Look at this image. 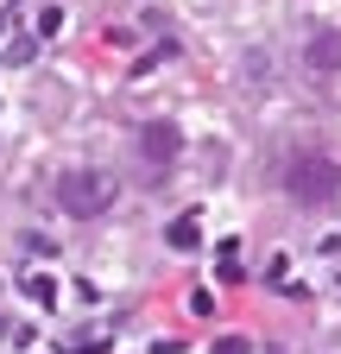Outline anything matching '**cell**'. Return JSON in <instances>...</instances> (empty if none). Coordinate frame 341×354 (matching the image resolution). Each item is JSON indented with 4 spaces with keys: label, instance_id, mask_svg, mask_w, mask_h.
Here are the masks:
<instances>
[{
    "label": "cell",
    "instance_id": "7",
    "mask_svg": "<svg viewBox=\"0 0 341 354\" xmlns=\"http://www.w3.org/2000/svg\"><path fill=\"white\" fill-rule=\"evenodd\" d=\"M26 291H32V297H38V304H57V285H51V279H45V272H38V279H32V285H26Z\"/></svg>",
    "mask_w": 341,
    "mask_h": 354
},
{
    "label": "cell",
    "instance_id": "5",
    "mask_svg": "<svg viewBox=\"0 0 341 354\" xmlns=\"http://www.w3.org/2000/svg\"><path fill=\"white\" fill-rule=\"evenodd\" d=\"M196 241H202V221L196 215H177V221H170V247H177V253H190Z\"/></svg>",
    "mask_w": 341,
    "mask_h": 354
},
{
    "label": "cell",
    "instance_id": "1",
    "mask_svg": "<svg viewBox=\"0 0 341 354\" xmlns=\"http://www.w3.org/2000/svg\"><path fill=\"white\" fill-rule=\"evenodd\" d=\"M284 196L297 209H329L341 196V165L329 152H291L284 158Z\"/></svg>",
    "mask_w": 341,
    "mask_h": 354
},
{
    "label": "cell",
    "instance_id": "2",
    "mask_svg": "<svg viewBox=\"0 0 341 354\" xmlns=\"http://www.w3.org/2000/svg\"><path fill=\"white\" fill-rule=\"evenodd\" d=\"M57 203H64V215H76V221H95V215H108V203H114V177H108V171H64V177H57Z\"/></svg>",
    "mask_w": 341,
    "mask_h": 354
},
{
    "label": "cell",
    "instance_id": "3",
    "mask_svg": "<svg viewBox=\"0 0 341 354\" xmlns=\"http://www.w3.org/2000/svg\"><path fill=\"white\" fill-rule=\"evenodd\" d=\"M177 152H184L177 120H146V127H139V158H146V165H177Z\"/></svg>",
    "mask_w": 341,
    "mask_h": 354
},
{
    "label": "cell",
    "instance_id": "6",
    "mask_svg": "<svg viewBox=\"0 0 341 354\" xmlns=\"http://www.w3.org/2000/svg\"><path fill=\"white\" fill-rule=\"evenodd\" d=\"M108 348V329H89V335H70L64 342V354H101Z\"/></svg>",
    "mask_w": 341,
    "mask_h": 354
},
{
    "label": "cell",
    "instance_id": "4",
    "mask_svg": "<svg viewBox=\"0 0 341 354\" xmlns=\"http://www.w3.org/2000/svg\"><path fill=\"white\" fill-rule=\"evenodd\" d=\"M304 64H310V70H322V76H335V70H341V32H310Z\"/></svg>",
    "mask_w": 341,
    "mask_h": 354
},
{
    "label": "cell",
    "instance_id": "8",
    "mask_svg": "<svg viewBox=\"0 0 341 354\" xmlns=\"http://www.w3.org/2000/svg\"><path fill=\"white\" fill-rule=\"evenodd\" d=\"M215 354H253V348H246L240 335H228V342H215Z\"/></svg>",
    "mask_w": 341,
    "mask_h": 354
}]
</instances>
